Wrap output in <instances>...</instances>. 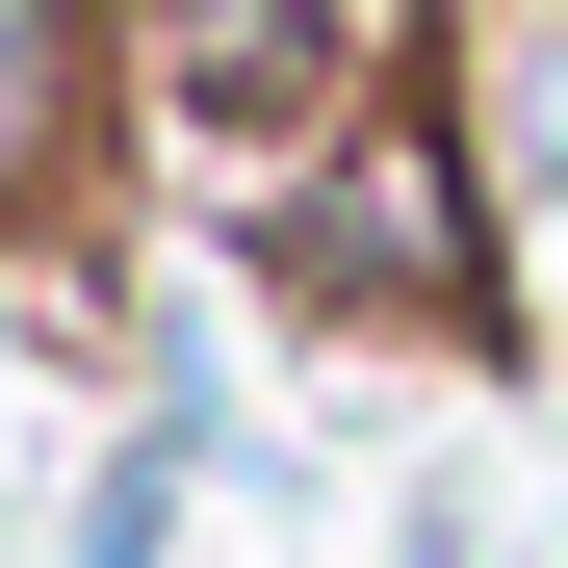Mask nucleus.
Listing matches in <instances>:
<instances>
[{"label":"nucleus","mask_w":568,"mask_h":568,"mask_svg":"<svg viewBox=\"0 0 568 568\" xmlns=\"http://www.w3.org/2000/svg\"><path fill=\"white\" fill-rule=\"evenodd\" d=\"M388 568H517V542H491V517H414V542H388Z\"/></svg>","instance_id":"5"},{"label":"nucleus","mask_w":568,"mask_h":568,"mask_svg":"<svg viewBox=\"0 0 568 568\" xmlns=\"http://www.w3.org/2000/svg\"><path fill=\"white\" fill-rule=\"evenodd\" d=\"M181 465H207V439H130L104 491H78V542H52V568H155V542H181Z\"/></svg>","instance_id":"4"},{"label":"nucleus","mask_w":568,"mask_h":568,"mask_svg":"<svg viewBox=\"0 0 568 568\" xmlns=\"http://www.w3.org/2000/svg\"><path fill=\"white\" fill-rule=\"evenodd\" d=\"M465 155H491L517 207H568V27H491V52H465Z\"/></svg>","instance_id":"3"},{"label":"nucleus","mask_w":568,"mask_h":568,"mask_svg":"<svg viewBox=\"0 0 568 568\" xmlns=\"http://www.w3.org/2000/svg\"><path fill=\"white\" fill-rule=\"evenodd\" d=\"M258 284L311 336H465L491 311V155H465V52H414L311 181L258 207Z\"/></svg>","instance_id":"1"},{"label":"nucleus","mask_w":568,"mask_h":568,"mask_svg":"<svg viewBox=\"0 0 568 568\" xmlns=\"http://www.w3.org/2000/svg\"><path fill=\"white\" fill-rule=\"evenodd\" d=\"M130 104V27H78V0H0V207H27V181L78 155Z\"/></svg>","instance_id":"2"}]
</instances>
